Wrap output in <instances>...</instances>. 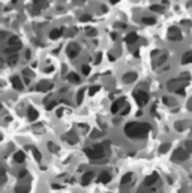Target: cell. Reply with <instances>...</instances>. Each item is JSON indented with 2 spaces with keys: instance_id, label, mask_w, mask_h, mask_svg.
<instances>
[{
  "instance_id": "cell-19",
  "label": "cell",
  "mask_w": 192,
  "mask_h": 193,
  "mask_svg": "<svg viewBox=\"0 0 192 193\" xmlns=\"http://www.w3.org/2000/svg\"><path fill=\"white\" fill-rule=\"evenodd\" d=\"M8 44H9V47H17V48H21V47H23V45H21V41H20L17 36H11L9 41H8Z\"/></svg>"
},
{
  "instance_id": "cell-47",
  "label": "cell",
  "mask_w": 192,
  "mask_h": 193,
  "mask_svg": "<svg viewBox=\"0 0 192 193\" xmlns=\"http://www.w3.org/2000/svg\"><path fill=\"white\" fill-rule=\"evenodd\" d=\"M117 29H126V24L125 23H117Z\"/></svg>"
},
{
  "instance_id": "cell-27",
  "label": "cell",
  "mask_w": 192,
  "mask_h": 193,
  "mask_svg": "<svg viewBox=\"0 0 192 193\" xmlns=\"http://www.w3.org/2000/svg\"><path fill=\"white\" fill-rule=\"evenodd\" d=\"M44 102H45V106H47V109H48V111L54 109V106L57 105V101H53V99H48V98H47Z\"/></svg>"
},
{
  "instance_id": "cell-33",
  "label": "cell",
  "mask_w": 192,
  "mask_h": 193,
  "mask_svg": "<svg viewBox=\"0 0 192 193\" xmlns=\"http://www.w3.org/2000/svg\"><path fill=\"white\" fill-rule=\"evenodd\" d=\"M143 24H156V18L153 17H143Z\"/></svg>"
},
{
  "instance_id": "cell-8",
  "label": "cell",
  "mask_w": 192,
  "mask_h": 193,
  "mask_svg": "<svg viewBox=\"0 0 192 193\" xmlns=\"http://www.w3.org/2000/svg\"><path fill=\"white\" fill-rule=\"evenodd\" d=\"M126 105V101H125V98H120V99H117V101H114L113 102V105H111V112L113 114H117L123 106Z\"/></svg>"
},
{
  "instance_id": "cell-41",
  "label": "cell",
  "mask_w": 192,
  "mask_h": 193,
  "mask_svg": "<svg viewBox=\"0 0 192 193\" xmlns=\"http://www.w3.org/2000/svg\"><path fill=\"white\" fill-rule=\"evenodd\" d=\"M98 90H99V87H98V85H92V87H90V90H89V94H90V96H93Z\"/></svg>"
},
{
  "instance_id": "cell-20",
  "label": "cell",
  "mask_w": 192,
  "mask_h": 193,
  "mask_svg": "<svg viewBox=\"0 0 192 193\" xmlns=\"http://www.w3.org/2000/svg\"><path fill=\"white\" fill-rule=\"evenodd\" d=\"M192 63V51H186L182 55V64H189Z\"/></svg>"
},
{
  "instance_id": "cell-55",
  "label": "cell",
  "mask_w": 192,
  "mask_h": 193,
  "mask_svg": "<svg viewBox=\"0 0 192 193\" xmlns=\"http://www.w3.org/2000/svg\"><path fill=\"white\" fill-rule=\"evenodd\" d=\"M62 186H59V184H53V189H60Z\"/></svg>"
},
{
  "instance_id": "cell-1",
  "label": "cell",
  "mask_w": 192,
  "mask_h": 193,
  "mask_svg": "<svg viewBox=\"0 0 192 193\" xmlns=\"http://www.w3.org/2000/svg\"><path fill=\"white\" fill-rule=\"evenodd\" d=\"M152 130V126L149 123H140V121H131L125 126V135L131 139H141L149 135Z\"/></svg>"
},
{
  "instance_id": "cell-54",
  "label": "cell",
  "mask_w": 192,
  "mask_h": 193,
  "mask_svg": "<svg viewBox=\"0 0 192 193\" xmlns=\"http://www.w3.org/2000/svg\"><path fill=\"white\" fill-rule=\"evenodd\" d=\"M51 70H53V67H51V66H50V67H47V69H45V72H47V73H48V72H51Z\"/></svg>"
},
{
  "instance_id": "cell-16",
  "label": "cell",
  "mask_w": 192,
  "mask_h": 193,
  "mask_svg": "<svg viewBox=\"0 0 192 193\" xmlns=\"http://www.w3.org/2000/svg\"><path fill=\"white\" fill-rule=\"evenodd\" d=\"M125 41H126V44H135L137 41H138V35L135 33V32H132V33H128L126 35V38H125Z\"/></svg>"
},
{
  "instance_id": "cell-7",
  "label": "cell",
  "mask_w": 192,
  "mask_h": 193,
  "mask_svg": "<svg viewBox=\"0 0 192 193\" xmlns=\"http://www.w3.org/2000/svg\"><path fill=\"white\" fill-rule=\"evenodd\" d=\"M137 78H138L137 72L131 70V72H126V73L122 76V81H123V84H132V82L137 81Z\"/></svg>"
},
{
  "instance_id": "cell-11",
  "label": "cell",
  "mask_w": 192,
  "mask_h": 193,
  "mask_svg": "<svg viewBox=\"0 0 192 193\" xmlns=\"http://www.w3.org/2000/svg\"><path fill=\"white\" fill-rule=\"evenodd\" d=\"M11 82H12V87H14L15 90H18V91H21V90L24 88V84H23L21 78H20V76H17V75L11 78Z\"/></svg>"
},
{
  "instance_id": "cell-18",
  "label": "cell",
  "mask_w": 192,
  "mask_h": 193,
  "mask_svg": "<svg viewBox=\"0 0 192 193\" xmlns=\"http://www.w3.org/2000/svg\"><path fill=\"white\" fill-rule=\"evenodd\" d=\"M93 177H95V174L90 171V172H86V174H83V178H81V183L84 184V186H87L92 180H93Z\"/></svg>"
},
{
  "instance_id": "cell-52",
  "label": "cell",
  "mask_w": 192,
  "mask_h": 193,
  "mask_svg": "<svg viewBox=\"0 0 192 193\" xmlns=\"http://www.w3.org/2000/svg\"><path fill=\"white\" fill-rule=\"evenodd\" d=\"M62 115H63V111L59 109V111H57V117H62Z\"/></svg>"
},
{
  "instance_id": "cell-49",
  "label": "cell",
  "mask_w": 192,
  "mask_h": 193,
  "mask_svg": "<svg viewBox=\"0 0 192 193\" xmlns=\"http://www.w3.org/2000/svg\"><path fill=\"white\" fill-rule=\"evenodd\" d=\"M188 109L192 111V99H189V102H188Z\"/></svg>"
},
{
  "instance_id": "cell-34",
  "label": "cell",
  "mask_w": 192,
  "mask_h": 193,
  "mask_svg": "<svg viewBox=\"0 0 192 193\" xmlns=\"http://www.w3.org/2000/svg\"><path fill=\"white\" fill-rule=\"evenodd\" d=\"M96 35H98V30H96V29H92V27L86 29V36L92 38V36H96Z\"/></svg>"
},
{
  "instance_id": "cell-35",
  "label": "cell",
  "mask_w": 192,
  "mask_h": 193,
  "mask_svg": "<svg viewBox=\"0 0 192 193\" xmlns=\"http://www.w3.org/2000/svg\"><path fill=\"white\" fill-rule=\"evenodd\" d=\"M18 50H21V48H17V47H9V48H6L3 53H5L6 55H11V54H15Z\"/></svg>"
},
{
  "instance_id": "cell-26",
  "label": "cell",
  "mask_w": 192,
  "mask_h": 193,
  "mask_svg": "<svg viewBox=\"0 0 192 193\" xmlns=\"http://www.w3.org/2000/svg\"><path fill=\"white\" fill-rule=\"evenodd\" d=\"M68 81H69V82H72V84H80V81H81V79H80V76H78L77 73H74V72H72V73H69V75H68Z\"/></svg>"
},
{
  "instance_id": "cell-3",
  "label": "cell",
  "mask_w": 192,
  "mask_h": 193,
  "mask_svg": "<svg viewBox=\"0 0 192 193\" xmlns=\"http://www.w3.org/2000/svg\"><path fill=\"white\" fill-rule=\"evenodd\" d=\"M134 98H135L138 106L143 108V106H146L147 102H149V93L144 91V90H137V91H134Z\"/></svg>"
},
{
  "instance_id": "cell-15",
  "label": "cell",
  "mask_w": 192,
  "mask_h": 193,
  "mask_svg": "<svg viewBox=\"0 0 192 193\" xmlns=\"http://www.w3.org/2000/svg\"><path fill=\"white\" fill-rule=\"evenodd\" d=\"M30 186L29 184H17L15 186V193H29Z\"/></svg>"
},
{
  "instance_id": "cell-37",
  "label": "cell",
  "mask_w": 192,
  "mask_h": 193,
  "mask_svg": "<svg viewBox=\"0 0 192 193\" xmlns=\"http://www.w3.org/2000/svg\"><path fill=\"white\" fill-rule=\"evenodd\" d=\"M47 6V0H36V3H35V8L41 9V8H45Z\"/></svg>"
},
{
  "instance_id": "cell-43",
  "label": "cell",
  "mask_w": 192,
  "mask_h": 193,
  "mask_svg": "<svg viewBox=\"0 0 192 193\" xmlns=\"http://www.w3.org/2000/svg\"><path fill=\"white\" fill-rule=\"evenodd\" d=\"M186 150H188L189 153H192V141H188V142H186Z\"/></svg>"
},
{
  "instance_id": "cell-51",
  "label": "cell",
  "mask_w": 192,
  "mask_h": 193,
  "mask_svg": "<svg viewBox=\"0 0 192 193\" xmlns=\"http://www.w3.org/2000/svg\"><path fill=\"white\" fill-rule=\"evenodd\" d=\"M74 35H75V30H69L68 32V36H74Z\"/></svg>"
},
{
  "instance_id": "cell-9",
  "label": "cell",
  "mask_w": 192,
  "mask_h": 193,
  "mask_svg": "<svg viewBox=\"0 0 192 193\" xmlns=\"http://www.w3.org/2000/svg\"><path fill=\"white\" fill-rule=\"evenodd\" d=\"M158 180H159V175H158L156 172H153V174H150L149 177H146L143 187H152L153 184H156V183H158Z\"/></svg>"
},
{
  "instance_id": "cell-25",
  "label": "cell",
  "mask_w": 192,
  "mask_h": 193,
  "mask_svg": "<svg viewBox=\"0 0 192 193\" xmlns=\"http://www.w3.org/2000/svg\"><path fill=\"white\" fill-rule=\"evenodd\" d=\"M150 11L152 12H156V14H162L165 11V6L164 5H152L150 6Z\"/></svg>"
},
{
  "instance_id": "cell-17",
  "label": "cell",
  "mask_w": 192,
  "mask_h": 193,
  "mask_svg": "<svg viewBox=\"0 0 192 193\" xmlns=\"http://www.w3.org/2000/svg\"><path fill=\"white\" fill-rule=\"evenodd\" d=\"M38 115H39V114H38V111H36L35 108H29V109H27V118H29L30 121H36V120H38Z\"/></svg>"
},
{
  "instance_id": "cell-31",
  "label": "cell",
  "mask_w": 192,
  "mask_h": 193,
  "mask_svg": "<svg viewBox=\"0 0 192 193\" xmlns=\"http://www.w3.org/2000/svg\"><path fill=\"white\" fill-rule=\"evenodd\" d=\"M168 60V54H162L158 60H156V63H155V66H161V64H164L165 61Z\"/></svg>"
},
{
  "instance_id": "cell-50",
  "label": "cell",
  "mask_w": 192,
  "mask_h": 193,
  "mask_svg": "<svg viewBox=\"0 0 192 193\" xmlns=\"http://www.w3.org/2000/svg\"><path fill=\"white\" fill-rule=\"evenodd\" d=\"M155 114H156V105L152 106V115H155Z\"/></svg>"
},
{
  "instance_id": "cell-36",
  "label": "cell",
  "mask_w": 192,
  "mask_h": 193,
  "mask_svg": "<svg viewBox=\"0 0 192 193\" xmlns=\"http://www.w3.org/2000/svg\"><path fill=\"white\" fill-rule=\"evenodd\" d=\"M174 127H176L177 132H183V130H185V123H183V121H176V123H174Z\"/></svg>"
},
{
  "instance_id": "cell-2",
  "label": "cell",
  "mask_w": 192,
  "mask_h": 193,
  "mask_svg": "<svg viewBox=\"0 0 192 193\" xmlns=\"http://www.w3.org/2000/svg\"><path fill=\"white\" fill-rule=\"evenodd\" d=\"M107 147H110V141H105L102 144H95L93 148H84V154L90 159V160H98L102 162V159L105 157V150Z\"/></svg>"
},
{
  "instance_id": "cell-40",
  "label": "cell",
  "mask_w": 192,
  "mask_h": 193,
  "mask_svg": "<svg viewBox=\"0 0 192 193\" xmlns=\"http://www.w3.org/2000/svg\"><path fill=\"white\" fill-rule=\"evenodd\" d=\"M81 72H83L84 75H89V73H90V67H89L87 64H83V66H81Z\"/></svg>"
},
{
  "instance_id": "cell-38",
  "label": "cell",
  "mask_w": 192,
  "mask_h": 193,
  "mask_svg": "<svg viewBox=\"0 0 192 193\" xmlns=\"http://www.w3.org/2000/svg\"><path fill=\"white\" fill-rule=\"evenodd\" d=\"M83 96H84V88H81V90L78 91V94H77V104H78V105L83 102Z\"/></svg>"
},
{
  "instance_id": "cell-6",
  "label": "cell",
  "mask_w": 192,
  "mask_h": 193,
  "mask_svg": "<svg viewBox=\"0 0 192 193\" xmlns=\"http://www.w3.org/2000/svg\"><path fill=\"white\" fill-rule=\"evenodd\" d=\"M80 51H81V48H80V45L77 44V42H71L69 45H68V55L71 57V58H75L78 54H80Z\"/></svg>"
},
{
  "instance_id": "cell-32",
  "label": "cell",
  "mask_w": 192,
  "mask_h": 193,
  "mask_svg": "<svg viewBox=\"0 0 192 193\" xmlns=\"http://www.w3.org/2000/svg\"><path fill=\"white\" fill-rule=\"evenodd\" d=\"M99 136H104V132H101V130H98V129L92 130V133H90V138H92V139H96V138H99Z\"/></svg>"
},
{
  "instance_id": "cell-45",
  "label": "cell",
  "mask_w": 192,
  "mask_h": 193,
  "mask_svg": "<svg viewBox=\"0 0 192 193\" xmlns=\"http://www.w3.org/2000/svg\"><path fill=\"white\" fill-rule=\"evenodd\" d=\"M18 175H20V178H24V177H26V175H27V171H26V169H21V171H20V174H18Z\"/></svg>"
},
{
  "instance_id": "cell-42",
  "label": "cell",
  "mask_w": 192,
  "mask_h": 193,
  "mask_svg": "<svg viewBox=\"0 0 192 193\" xmlns=\"http://www.w3.org/2000/svg\"><path fill=\"white\" fill-rule=\"evenodd\" d=\"M129 111H131V106H129V105H125L120 114H122V115H126V114H129Z\"/></svg>"
},
{
  "instance_id": "cell-44",
  "label": "cell",
  "mask_w": 192,
  "mask_h": 193,
  "mask_svg": "<svg viewBox=\"0 0 192 193\" xmlns=\"http://www.w3.org/2000/svg\"><path fill=\"white\" fill-rule=\"evenodd\" d=\"M180 24H182V26H192V23H191L189 20H183V21H180Z\"/></svg>"
},
{
  "instance_id": "cell-28",
  "label": "cell",
  "mask_w": 192,
  "mask_h": 193,
  "mask_svg": "<svg viewBox=\"0 0 192 193\" xmlns=\"http://www.w3.org/2000/svg\"><path fill=\"white\" fill-rule=\"evenodd\" d=\"M29 150H32V153H33V157H35V160H36V162H41V160H42L41 151H39L38 148H35V147H29Z\"/></svg>"
},
{
  "instance_id": "cell-12",
  "label": "cell",
  "mask_w": 192,
  "mask_h": 193,
  "mask_svg": "<svg viewBox=\"0 0 192 193\" xmlns=\"http://www.w3.org/2000/svg\"><path fill=\"white\" fill-rule=\"evenodd\" d=\"M53 88V84L51 82H48V81H41L38 85H36V91H48V90H51Z\"/></svg>"
},
{
  "instance_id": "cell-22",
  "label": "cell",
  "mask_w": 192,
  "mask_h": 193,
  "mask_svg": "<svg viewBox=\"0 0 192 193\" xmlns=\"http://www.w3.org/2000/svg\"><path fill=\"white\" fill-rule=\"evenodd\" d=\"M132 180H134V174H132V172H128V174H125V175L122 177V180H120V184H122V186H125V184L131 183Z\"/></svg>"
},
{
  "instance_id": "cell-23",
  "label": "cell",
  "mask_w": 192,
  "mask_h": 193,
  "mask_svg": "<svg viewBox=\"0 0 192 193\" xmlns=\"http://www.w3.org/2000/svg\"><path fill=\"white\" fill-rule=\"evenodd\" d=\"M162 102H164L167 106H176V105H177V101L173 99V98H168V96H164V98H162Z\"/></svg>"
},
{
  "instance_id": "cell-56",
  "label": "cell",
  "mask_w": 192,
  "mask_h": 193,
  "mask_svg": "<svg viewBox=\"0 0 192 193\" xmlns=\"http://www.w3.org/2000/svg\"><path fill=\"white\" fill-rule=\"evenodd\" d=\"M110 2H111V5H116V3L119 2V0H110Z\"/></svg>"
},
{
  "instance_id": "cell-48",
  "label": "cell",
  "mask_w": 192,
  "mask_h": 193,
  "mask_svg": "<svg viewBox=\"0 0 192 193\" xmlns=\"http://www.w3.org/2000/svg\"><path fill=\"white\" fill-rule=\"evenodd\" d=\"M78 126H80V129H83V130H89V126H87V124H83V123H81V124H78Z\"/></svg>"
},
{
  "instance_id": "cell-30",
  "label": "cell",
  "mask_w": 192,
  "mask_h": 193,
  "mask_svg": "<svg viewBox=\"0 0 192 193\" xmlns=\"http://www.w3.org/2000/svg\"><path fill=\"white\" fill-rule=\"evenodd\" d=\"M17 61H18V54L15 53V54H11L9 57H8V64H17Z\"/></svg>"
},
{
  "instance_id": "cell-21",
  "label": "cell",
  "mask_w": 192,
  "mask_h": 193,
  "mask_svg": "<svg viewBox=\"0 0 192 193\" xmlns=\"http://www.w3.org/2000/svg\"><path fill=\"white\" fill-rule=\"evenodd\" d=\"M26 160V154L23 153V151H17L15 154H14V162L15 163H23Z\"/></svg>"
},
{
  "instance_id": "cell-53",
  "label": "cell",
  "mask_w": 192,
  "mask_h": 193,
  "mask_svg": "<svg viewBox=\"0 0 192 193\" xmlns=\"http://www.w3.org/2000/svg\"><path fill=\"white\" fill-rule=\"evenodd\" d=\"M26 58H27V60L30 58V51H26Z\"/></svg>"
},
{
  "instance_id": "cell-13",
  "label": "cell",
  "mask_w": 192,
  "mask_h": 193,
  "mask_svg": "<svg viewBox=\"0 0 192 193\" xmlns=\"http://www.w3.org/2000/svg\"><path fill=\"white\" fill-rule=\"evenodd\" d=\"M98 180H99V183H110V180H111V174L108 172V171H102L101 174H99V177H98Z\"/></svg>"
},
{
  "instance_id": "cell-5",
  "label": "cell",
  "mask_w": 192,
  "mask_h": 193,
  "mask_svg": "<svg viewBox=\"0 0 192 193\" xmlns=\"http://www.w3.org/2000/svg\"><path fill=\"white\" fill-rule=\"evenodd\" d=\"M174 162H185L189 159V151L186 148H177L174 153H173V157H171Z\"/></svg>"
},
{
  "instance_id": "cell-10",
  "label": "cell",
  "mask_w": 192,
  "mask_h": 193,
  "mask_svg": "<svg viewBox=\"0 0 192 193\" xmlns=\"http://www.w3.org/2000/svg\"><path fill=\"white\" fill-rule=\"evenodd\" d=\"M63 139L68 141V144H72V145L78 144V135L75 132H68L66 135H63Z\"/></svg>"
},
{
  "instance_id": "cell-14",
  "label": "cell",
  "mask_w": 192,
  "mask_h": 193,
  "mask_svg": "<svg viewBox=\"0 0 192 193\" xmlns=\"http://www.w3.org/2000/svg\"><path fill=\"white\" fill-rule=\"evenodd\" d=\"M63 35V29H53L50 32V39L56 41V39H60V36Z\"/></svg>"
},
{
  "instance_id": "cell-29",
  "label": "cell",
  "mask_w": 192,
  "mask_h": 193,
  "mask_svg": "<svg viewBox=\"0 0 192 193\" xmlns=\"http://www.w3.org/2000/svg\"><path fill=\"white\" fill-rule=\"evenodd\" d=\"M170 148H171V144H170V142H164V144L159 147V153H161V154H165V153H168Z\"/></svg>"
},
{
  "instance_id": "cell-46",
  "label": "cell",
  "mask_w": 192,
  "mask_h": 193,
  "mask_svg": "<svg viewBox=\"0 0 192 193\" xmlns=\"http://www.w3.org/2000/svg\"><path fill=\"white\" fill-rule=\"evenodd\" d=\"M101 58H102V55H101V54H98V55H96V58H95V63H96V64H99V63H101Z\"/></svg>"
},
{
  "instance_id": "cell-24",
  "label": "cell",
  "mask_w": 192,
  "mask_h": 193,
  "mask_svg": "<svg viewBox=\"0 0 192 193\" xmlns=\"http://www.w3.org/2000/svg\"><path fill=\"white\" fill-rule=\"evenodd\" d=\"M47 148H48V151H51V153H59V151H60V147L56 145L53 141H48V142H47Z\"/></svg>"
},
{
  "instance_id": "cell-4",
  "label": "cell",
  "mask_w": 192,
  "mask_h": 193,
  "mask_svg": "<svg viewBox=\"0 0 192 193\" xmlns=\"http://www.w3.org/2000/svg\"><path fill=\"white\" fill-rule=\"evenodd\" d=\"M167 36H168V39H170L171 42H179V41H182V39H183L182 30H180L179 27H176V26H171V27H168Z\"/></svg>"
},
{
  "instance_id": "cell-39",
  "label": "cell",
  "mask_w": 192,
  "mask_h": 193,
  "mask_svg": "<svg viewBox=\"0 0 192 193\" xmlns=\"http://www.w3.org/2000/svg\"><path fill=\"white\" fill-rule=\"evenodd\" d=\"M23 73L27 76V78H26V82H29V78H32V76H33V72H32L30 69H24V70H23Z\"/></svg>"
}]
</instances>
